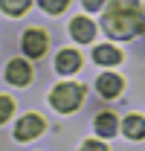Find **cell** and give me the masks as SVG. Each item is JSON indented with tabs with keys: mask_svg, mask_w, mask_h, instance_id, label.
<instances>
[{
	"mask_svg": "<svg viewBox=\"0 0 145 151\" xmlns=\"http://www.w3.org/2000/svg\"><path fill=\"white\" fill-rule=\"evenodd\" d=\"M23 52L29 58H41L47 52V32L44 29H26L23 32Z\"/></svg>",
	"mask_w": 145,
	"mask_h": 151,
	"instance_id": "3957f363",
	"label": "cell"
},
{
	"mask_svg": "<svg viewBox=\"0 0 145 151\" xmlns=\"http://www.w3.org/2000/svg\"><path fill=\"white\" fill-rule=\"evenodd\" d=\"M93 58H96V64H102V67H113V64H119V61H122L119 50H116V47H110V44L96 47V50H93Z\"/></svg>",
	"mask_w": 145,
	"mask_h": 151,
	"instance_id": "ba28073f",
	"label": "cell"
},
{
	"mask_svg": "<svg viewBox=\"0 0 145 151\" xmlns=\"http://www.w3.org/2000/svg\"><path fill=\"white\" fill-rule=\"evenodd\" d=\"M12 111H15V102H12L9 96H0V125L12 116Z\"/></svg>",
	"mask_w": 145,
	"mask_h": 151,
	"instance_id": "5bb4252c",
	"label": "cell"
},
{
	"mask_svg": "<svg viewBox=\"0 0 145 151\" xmlns=\"http://www.w3.org/2000/svg\"><path fill=\"white\" fill-rule=\"evenodd\" d=\"M96 131L102 134V137L116 134V116H113V113H99V116H96Z\"/></svg>",
	"mask_w": 145,
	"mask_h": 151,
	"instance_id": "8fae6325",
	"label": "cell"
},
{
	"mask_svg": "<svg viewBox=\"0 0 145 151\" xmlns=\"http://www.w3.org/2000/svg\"><path fill=\"white\" fill-rule=\"evenodd\" d=\"M29 3H32V0H0L3 12H6V15H12V18H18V15H23V12L29 9Z\"/></svg>",
	"mask_w": 145,
	"mask_h": 151,
	"instance_id": "7c38bea8",
	"label": "cell"
},
{
	"mask_svg": "<svg viewBox=\"0 0 145 151\" xmlns=\"http://www.w3.org/2000/svg\"><path fill=\"white\" fill-rule=\"evenodd\" d=\"M102 6H105V0H84V9L87 12H99Z\"/></svg>",
	"mask_w": 145,
	"mask_h": 151,
	"instance_id": "9a60e30c",
	"label": "cell"
},
{
	"mask_svg": "<svg viewBox=\"0 0 145 151\" xmlns=\"http://www.w3.org/2000/svg\"><path fill=\"white\" fill-rule=\"evenodd\" d=\"M38 3H41V9H44V12H50V15H61V12L67 9V3H70V0H38Z\"/></svg>",
	"mask_w": 145,
	"mask_h": 151,
	"instance_id": "4fadbf2b",
	"label": "cell"
},
{
	"mask_svg": "<svg viewBox=\"0 0 145 151\" xmlns=\"http://www.w3.org/2000/svg\"><path fill=\"white\" fill-rule=\"evenodd\" d=\"M41 131H44V119L35 116V113H29V116H23V119L18 122L15 137H18V139H32V137H38Z\"/></svg>",
	"mask_w": 145,
	"mask_h": 151,
	"instance_id": "5b68a950",
	"label": "cell"
},
{
	"mask_svg": "<svg viewBox=\"0 0 145 151\" xmlns=\"http://www.w3.org/2000/svg\"><path fill=\"white\" fill-rule=\"evenodd\" d=\"M6 78H9L12 84H18V87H26L29 78H32V67H29L26 61H20V58H12V61L6 64Z\"/></svg>",
	"mask_w": 145,
	"mask_h": 151,
	"instance_id": "277c9868",
	"label": "cell"
},
{
	"mask_svg": "<svg viewBox=\"0 0 145 151\" xmlns=\"http://www.w3.org/2000/svg\"><path fill=\"white\" fill-rule=\"evenodd\" d=\"M84 99V87L78 84H55V90L50 93V102H52L55 111L61 113H72Z\"/></svg>",
	"mask_w": 145,
	"mask_h": 151,
	"instance_id": "7a4b0ae2",
	"label": "cell"
},
{
	"mask_svg": "<svg viewBox=\"0 0 145 151\" xmlns=\"http://www.w3.org/2000/svg\"><path fill=\"white\" fill-rule=\"evenodd\" d=\"M96 84H99V93L108 96V99H110V96H119V90H122V78L113 76V73H105Z\"/></svg>",
	"mask_w": 145,
	"mask_h": 151,
	"instance_id": "9c48e42d",
	"label": "cell"
},
{
	"mask_svg": "<svg viewBox=\"0 0 145 151\" xmlns=\"http://www.w3.org/2000/svg\"><path fill=\"white\" fill-rule=\"evenodd\" d=\"M122 131H125V137H131V139H142L145 137V119L142 116H125Z\"/></svg>",
	"mask_w": 145,
	"mask_h": 151,
	"instance_id": "30bf717a",
	"label": "cell"
},
{
	"mask_svg": "<svg viewBox=\"0 0 145 151\" xmlns=\"http://www.w3.org/2000/svg\"><path fill=\"white\" fill-rule=\"evenodd\" d=\"M70 35H72V41H78V44H90L93 35H96V26H93L87 18H72L70 20Z\"/></svg>",
	"mask_w": 145,
	"mask_h": 151,
	"instance_id": "8992f818",
	"label": "cell"
},
{
	"mask_svg": "<svg viewBox=\"0 0 145 151\" xmlns=\"http://www.w3.org/2000/svg\"><path fill=\"white\" fill-rule=\"evenodd\" d=\"M78 67H81V55H78L75 50H61V52L55 55V70H58V73L70 76V73H75Z\"/></svg>",
	"mask_w": 145,
	"mask_h": 151,
	"instance_id": "52a82bcc",
	"label": "cell"
},
{
	"mask_svg": "<svg viewBox=\"0 0 145 151\" xmlns=\"http://www.w3.org/2000/svg\"><path fill=\"white\" fill-rule=\"evenodd\" d=\"M102 26L110 38H119V41L142 35L145 18L139 15V3L136 0H110L105 9V18H102Z\"/></svg>",
	"mask_w": 145,
	"mask_h": 151,
	"instance_id": "6da1fadb",
	"label": "cell"
}]
</instances>
